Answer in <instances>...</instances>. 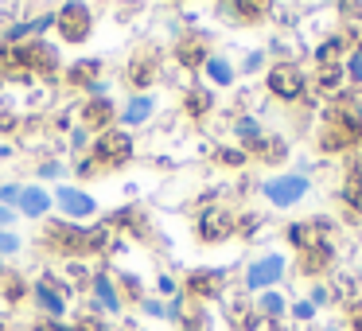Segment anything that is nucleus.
Masks as SVG:
<instances>
[{"label": "nucleus", "mask_w": 362, "mask_h": 331, "mask_svg": "<svg viewBox=\"0 0 362 331\" xmlns=\"http://www.w3.org/2000/svg\"><path fill=\"white\" fill-rule=\"evenodd\" d=\"M59 199H63V207H66L71 214H90V211H94V199L78 195V191H63Z\"/></svg>", "instance_id": "7ed1b4c3"}, {"label": "nucleus", "mask_w": 362, "mask_h": 331, "mask_svg": "<svg viewBox=\"0 0 362 331\" xmlns=\"http://www.w3.org/2000/svg\"><path fill=\"white\" fill-rule=\"evenodd\" d=\"M354 74H362V55H358V59H354Z\"/></svg>", "instance_id": "6e6552de"}, {"label": "nucleus", "mask_w": 362, "mask_h": 331, "mask_svg": "<svg viewBox=\"0 0 362 331\" xmlns=\"http://www.w3.org/2000/svg\"><path fill=\"white\" fill-rule=\"evenodd\" d=\"M281 269H284L281 257H265V261H261V265L250 273V289H261V284L276 281V277H281Z\"/></svg>", "instance_id": "f03ea898"}, {"label": "nucleus", "mask_w": 362, "mask_h": 331, "mask_svg": "<svg viewBox=\"0 0 362 331\" xmlns=\"http://www.w3.org/2000/svg\"><path fill=\"white\" fill-rule=\"evenodd\" d=\"M24 211L28 214H43L47 211V195H43V191H24Z\"/></svg>", "instance_id": "20e7f679"}, {"label": "nucleus", "mask_w": 362, "mask_h": 331, "mask_svg": "<svg viewBox=\"0 0 362 331\" xmlns=\"http://www.w3.org/2000/svg\"><path fill=\"white\" fill-rule=\"evenodd\" d=\"M211 74H214V79H218V82H226V79H230V71H226V66H222V63H211Z\"/></svg>", "instance_id": "423d86ee"}, {"label": "nucleus", "mask_w": 362, "mask_h": 331, "mask_svg": "<svg viewBox=\"0 0 362 331\" xmlns=\"http://www.w3.org/2000/svg\"><path fill=\"white\" fill-rule=\"evenodd\" d=\"M144 113H148V102H144V98L129 105V121H144Z\"/></svg>", "instance_id": "39448f33"}, {"label": "nucleus", "mask_w": 362, "mask_h": 331, "mask_svg": "<svg viewBox=\"0 0 362 331\" xmlns=\"http://www.w3.org/2000/svg\"><path fill=\"white\" fill-rule=\"evenodd\" d=\"M308 191V180H281V183H269V199H276V203H292V199H300Z\"/></svg>", "instance_id": "f257e3e1"}, {"label": "nucleus", "mask_w": 362, "mask_h": 331, "mask_svg": "<svg viewBox=\"0 0 362 331\" xmlns=\"http://www.w3.org/2000/svg\"><path fill=\"white\" fill-rule=\"evenodd\" d=\"M0 250H16V238H8V234H4V238H0Z\"/></svg>", "instance_id": "0eeeda50"}, {"label": "nucleus", "mask_w": 362, "mask_h": 331, "mask_svg": "<svg viewBox=\"0 0 362 331\" xmlns=\"http://www.w3.org/2000/svg\"><path fill=\"white\" fill-rule=\"evenodd\" d=\"M4 219H8V211H0V222H4Z\"/></svg>", "instance_id": "1a4fd4ad"}]
</instances>
